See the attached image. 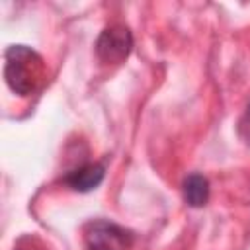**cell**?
I'll list each match as a JSON object with an SVG mask.
<instances>
[{
  "label": "cell",
  "mask_w": 250,
  "mask_h": 250,
  "mask_svg": "<svg viewBox=\"0 0 250 250\" xmlns=\"http://www.w3.org/2000/svg\"><path fill=\"white\" fill-rule=\"evenodd\" d=\"M4 76L12 92L20 96H29L41 88L47 76L43 57L25 45H12L6 51Z\"/></svg>",
  "instance_id": "cell-1"
},
{
  "label": "cell",
  "mask_w": 250,
  "mask_h": 250,
  "mask_svg": "<svg viewBox=\"0 0 250 250\" xmlns=\"http://www.w3.org/2000/svg\"><path fill=\"white\" fill-rule=\"evenodd\" d=\"M135 242V234L111 221H90L84 229L86 250H129Z\"/></svg>",
  "instance_id": "cell-2"
},
{
  "label": "cell",
  "mask_w": 250,
  "mask_h": 250,
  "mask_svg": "<svg viewBox=\"0 0 250 250\" xmlns=\"http://www.w3.org/2000/svg\"><path fill=\"white\" fill-rule=\"evenodd\" d=\"M133 49V35L125 25H109L105 27L98 41H96V53L102 62L107 64H119L123 62Z\"/></svg>",
  "instance_id": "cell-3"
},
{
  "label": "cell",
  "mask_w": 250,
  "mask_h": 250,
  "mask_svg": "<svg viewBox=\"0 0 250 250\" xmlns=\"http://www.w3.org/2000/svg\"><path fill=\"white\" fill-rule=\"evenodd\" d=\"M104 174L105 172H104L102 164L88 162V164H82V166L70 170L64 176V184L68 188H72L74 191H90L100 186V182L104 180Z\"/></svg>",
  "instance_id": "cell-4"
},
{
  "label": "cell",
  "mask_w": 250,
  "mask_h": 250,
  "mask_svg": "<svg viewBox=\"0 0 250 250\" xmlns=\"http://www.w3.org/2000/svg\"><path fill=\"white\" fill-rule=\"evenodd\" d=\"M184 199L191 207H203L209 201V182L201 174H189L184 180Z\"/></svg>",
  "instance_id": "cell-5"
},
{
  "label": "cell",
  "mask_w": 250,
  "mask_h": 250,
  "mask_svg": "<svg viewBox=\"0 0 250 250\" xmlns=\"http://www.w3.org/2000/svg\"><path fill=\"white\" fill-rule=\"evenodd\" d=\"M238 137L246 143V145H250V104H248V107L244 109V113H242V117L238 119Z\"/></svg>",
  "instance_id": "cell-6"
},
{
  "label": "cell",
  "mask_w": 250,
  "mask_h": 250,
  "mask_svg": "<svg viewBox=\"0 0 250 250\" xmlns=\"http://www.w3.org/2000/svg\"><path fill=\"white\" fill-rule=\"evenodd\" d=\"M14 250H35V248H31V244H27V240H21Z\"/></svg>",
  "instance_id": "cell-7"
}]
</instances>
